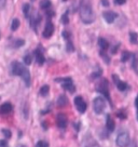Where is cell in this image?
<instances>
[{
    "instance_id": "obj_8",
    "label": "cell",
    "mask_w": 138,
    "mask_h": 147,
    "mask_svg": "<svg viewBox=\"0 0 138 147\" xmlns=\"http://www.w3.org/2000/svg\"><path fill=\"white\" fill-rule=\"evenodd\" d=\"M98 91L101 92L105 97H106L108 101H110V95H109V89H108V82H107L106 79H104L100 82V84L98 86Z\"/></svg>"
},
{
    "instance_id": "obj_36",
    "label": "cell",
    "mask_w": 138,
    "mask_h": 147,
    "mask_svg": "<svg viewBox=\"0 0 138 147\" xmlns=\"http://www.w3.org/2000/svg\"><path fill=\"white\" fill-rule=\"evenodd\" d=\"M31 1H35V0H31Z\"/></svg>"
},
{
    "instance_id": "obj_18",
    "label": "cell",
    "mask_w": 138,
    "mask_h": 147,
    "mask_svg": "<svg viewBox=\"0 0 138 147\" xmlns=\"http://www.w3.org/2000/svg\"><path fill=\"white\" fill-rule=\"evenodd\" d=\"M19 18H14L13 21H12V24H11V29H12V30H16V29H17V28L19 27Z\"/></svg>"
},
{
    "instance_id": "obj_16",
    "label": "cell",
    "mask_w": 138,
    "mask_h": 147,
    "mask_svg": "<svg viewBox=\"0 0 138 147\" xmlns=\"http://www.w3.org/2000/svg\"><path fill=\"white\" fill-rule=\"evenodd\" d=\"M98 45H99L101 50H107L108 47H109L108 41H107L106 39H104V38H99V39H98Z\"/></svg>"
},
{
    "instance_id": "obj_15",
    "label": "cell",
    "mask_w": 138,
    "mask_h": 147,
    "mask_svg": "<svg viewBox=\"0 0 138 147\" xmlns=\"http://www.w3.org/2000/svg\"><path fill=\"white\" fill-rule=\"evenodd\" d=\"M107 130L109 131V132H112L113 130H115V121L112 119V117L110 115H107Z\"/></svg>"
},
{
    "instance_id": "obj_26",
    "label": "cell",
    "mask_w": 138,
    "mask_h": 147,
    "mask_svg": "<svg viewBox=\"0 0 138 147\" xmlns=\"http://www.w3.org/2000/svg\"><path fill=\"white\" fill-rule=\"evenodd\" d=\"M129 56H131V54H129V53H127V52H124V53L122 54L121 61H122V62H126V61H127L129 59Z\"/></svg>"
},
{
    "instance_id": "obj_32",
    "label": "cell",
    "mask_w": 138,
    "mask_h": 147,
    "mask_svg": "<svg viewBox=\"0 0 138 147\" xmlns=\"http://www.w3.org/2000/svg\"><path fill=\"white\" fill-rule=\"evenodd\" d=\"M0 147H8L7 141H0Z\"/></svg>"
},
{
    "instance_id": "obj_27",
    "label": "cell",
    "mask_w": 138,
    "mask_h": 147,
    "mask_svg": "<svg viewBox=\"0 0 138 147\" xmlns=\"http://www.w3.org/2000/svg\"><path fill=\"white\" fill-rule=\"evenodd\" d=\"M25 43V41L24 40H22V39H19V40H16L15 41V43H14V46L16 47V48H19V47H22Z\"/></svg>"
},
{
    "instance_id": "obj_20",
    "label": "cell",
    "mask_w": 138,
    "mask_h": 147,
    "mask_svg": "<svg viewBox=\"0 0 138 147\" xmlns=\"http://www.w3.org/2000/svg\"><path fill=\"white\" fill-rule=\"evenodd\" d=\"M129 40L133 43H137L138 42V35L136 32H129Z\"/></svg>"
},
{
    "instance_id": "obj_13",
    "label": "cell",
    "mask_w": 138,
    "mask_h": 147,
    "mask_svg": "<svg viewBox=\"0 0 138 147\" xmlns=\"http://www.w3.org/2000/svg\"><path fill=\"white\" fill-rule=\"evenodd\" d=\"M35 57H36V61L39 65H43L44 62H46V59H44V55H43V52H42L40 49H37L35 51Z\"/></svg>"
},
{
    "instance_id": "obj_9",
    "label": "cell",
    "mask_w": 138,
    "mask_h": 147,
    "mask_svg": "<svg viewBox=\"0 0 138 147\" xmlns=\"http://www.w3.org/2000/svg\"><path fill=\"white\" fill-rule=\"evenodd\" d=\"M53 32H54V25L51 21H48L46 24V27H44V30L42 32V36L48 39L53 35Z\"/></svg>"
},
{
    "instance_id": "obj_2",
    "label": "cell",
    "mask_w": 138,
    "mask_h": 147,
    "mask_svg": "<svg viewBox=\"0 0 138 147\" xmlns=\"http://www.w3.org/2000/svg\"><path fill=\"white\" fill-rule=\"evenodd\" d=\"M80 18L84 24H91L95 21V14L88 2H81L80 5Z\"/></svg>"
},
{
    "instance_id": "obj_19",
    "label": "cell",
    "mask_w": 138,
    "mask_h": 147,
    "mask_svg": "<svg viewBox=\"0 0 138 147\" xmlns=\"http://www.w3.org/2000/svg\"><path fill=\"white\" fill-rule=\"evenodd\" d=\"M57 104L60 106H65L67 104V97L65 96V95H60L58 97V101H57Z\"/></svg>"
},
{
    "instance_id": "obj_17",
    "label": "cell",
    "mask_w": 138,
    "mask_h": 147,
    "mask_svg": "<svg viewBox=\"0 0 138 147\" xmlns=\"http://www.w3.org/2000/svg\"><path fill=\"white\" fill-rule=\"evenodd\" d=\"M40 5H41V8L43 10H49L51 7V1L50 0H42Z\"/></svg>"
},
{
    "instance_id": "obj_14",
    "label": "cell",
    "mask_w": 138,
    "mask_h": 147,
    "mask_svg": "<svg viewBox=\"0 0 138 147\" xmlns=\"http://www.w3.org/2000/svg\"><path fill=\"white\" fill-rule=\"evenodd\" d=\"M112 78L115 79V84H117V87H118V89H119L120 91H125V90L129 88V86H127L126 83L123 82V81H121V80L118 78V76L113 75V76H112Z\"/></svg>"
},
{
    "instance_id": "obj_23",
    "label": "cell",
    "mask_w": 138,
    "mask_h": 147,
    "mask_svg": "<svg viewBox=\"0 0 138 147\" xmlns=\"http://www.w3.org/2000/svg\"><path fill=\"white\" fill-rule=\"evenodd\" d=\"M36 147H49V143L46 141H39L36 144Z\"/></svg>"
},
{
    "instance_id": "obj_31",
    "label": "cell",
    "mask_w": 138,
    "mask_h": 147,
    "mask_svg": "<svg viewBox=\"0 0 138 147\" xmlns=\"http://www.w3.org/2000/svg\"><path fill=\"white\" fill-rule=\"evenodd\" d=\"M115 2L117 3V5H124L125 2H126V0H115Z\"/></svg>"
},
{
    "instance_id": "obj_33",
    "label": "cell",
    "mask_w": 138,
    "mask_h": 147,
    "mask_svg": "<svg viewBox=\"0 0 138 147\" xmlns=\"http://www.w3.org/2000/svg\"><path fill=\"white\" fill-rule=\"evenodd\" d=\"M135 106H136V110H137V120H138V94L135 100Z\"/></svg>"
},
{
    "instance_id": "obj_11",
    "label": "cell",
    "mask_w": 138,
    "mask_h": 147,
    "mask_svg": "<svg viewBox=\"0 0 138 147\" xmlns=\"http://www.w3.org/2000/svg\"><path fill=\"white\" fill-rule=\"evenodd\" d=\"M102 18L106 20L107 23H113L115 21V18H118V14L115 13V12H112V11H106V12H104L102 13Z\"/></svg>"
},
{
    "instance_id": "obj_34",
    "label": "cell",
    "mask_w": 138,
    "mask_h": 147,
    "mask_svg": "<svg viewBox=\"0 0 138 147\" xmlns=\"http://www.w3.org/2000/svg\"><path fill=\"white\" fill-rule=\"evenodd\" d=\"M101 3H102V5H105V7H108V5H109L108 0H101Z\"/></svg>"
},
{
    "instance_id": "obj_5",
    "label": "cell",
    "mask_w": 138,
    "mask_h": 147,
    "mask_svg": "<svg viewBox=\"0 0 138 147\" xmlns=\"http://www.w3.org/2000/svg\"><path fill=\"white\" fill-rule=\"evenodd\" d=\"M57 82H60L62 83V86L64 88L65 90H67L69 92H74V84L72 82V80L71 78H65V79H57L56 80Z\"/></svg>"
},
{
    "instance_id": "obj_10",
    "label": "cell",
    "mask_w": 138,
    "mask_h": 147,
    "mask_svg": "<svg viewBox=\"0 0 138 147\" xmlns=\"http://www.w3.org/2000/svg\"><path fill=\"white\" fill-rule=\"evenodd\" d=\"M56 122H57V125L60 127V129H65L67 127V123H68V120H67V117L65 114H58L57 117H56Z\"/></svg>"
},
{
    "instance_id": "obj_7",
    "label": "cell",
    "mask_w": 138,
    "mask_h": 147,
    "mask_svg": "<svg viewBox=\"0 0 138 147\" xmlns=\"http://www.w3.org/2000/svg\"><path fill=\"white\" fill-rule=\"evenodd\" d=\"M74 105H76V108L78 109V111L82 113V114L86 110V107H88L82 96H77L74 98Z\"/></svg>"
},
{
    "instance_id": "obj_3",
    "label": "cell",
    "mask_w": 138,
    "mask_h": 147,
    "mask_svg": "<svg viewBox=\"0 0 138 147\" xmlns=\"http://www.w3.org/2000/svg\"><path fill=\"white\" fill-rule=\"evenodd\" d=\"M115 143H117L118 147H127L131 143L129 134L126 131H120V133L117 136Z\"/></svg>"
},
{
    "instance_id": "obj_6",
    "label": "cell",
    "mask_w": 138,
    "mask_h": 147,
    "mask_svg": "<svg viewBox=\"0 0 138 147\" xmlns=\"http://www.w3.org/2000/svg\"><path fill=\"white\" fill-rule=\"evenodd\" d=\"M82 147H100V145L93 138V136L91 134H88V135H85L84 138H83Z\"/></svg>"
},
{
    "instance_id": "obj_21",
    "label": "cell",
    "mask_w": 138,
    "mask_h": 147,
    "mask_svg": "<svg viewBox=\"0 0 138 147\" xmlns=\"http://www.w3.org/2000/svg\"><path fill=\"white\" fill-rule=\"evenodd\" d=\"M49 91H50V88H49V86H43V87L40 89V94H41L42 96H46V95H48Z\"/></svg>"
},
{
    "instance_id": "obj_22",
    "label": "cell",
    "mask_w": 138,
    "mask_h": 147,
    "mask_svg": "<svg viewBox=\"0 0 138 147\" xmlns=\"http://www.w3.org/2000/svg\"><path fill=\"white\" fill-rule=\"evenodd\" d=\"M24 63L26 65H30L31 64V55L27 54L26 56H24Z\"/></svg>"
},
{
    "instance_id": "obj_25",
    "label": "cell",
    "mask_w": 138,
    "mask_h": 147,
    "mask_svg": "<svg viewBox=\"0 0 138 147\" xmlns=\"http://www.w3.org/2000/svg\"><path fill=\"white\" fill-rule=\"evenodd\" d=\"M62 22H63V24H68L69 22V18H68V12H66V13L63 15V18H62Z\"/></svg>"
},
{
    "instance_id": "obj_1",
    "label": "cell",
    "mask_w": 138,
    "mask_h": 147,
    "mask_svg": "<svg viewBox=\"0 0 138 147\" xmlns=\"http://www.w3.org/2000/svg\"><path fill=\"white\" fill-rule=\"evenodd\" d=\"M11 71L13 75L15 76H19L22 77V79L24 80V82L26 84V87H29L30 86V74H29V70H28L23 64H21L19 62H13L12 65H11Z\"/></svg>"
},
{
    "instance_id": "obj_12",
    "label": "cell",
    "mask_w": 138,
    "mask_h": 147,
    "mask_svg": "<svg viewBox=\"0 0 138 147\" xmlns=\"http://www.w3.org/2000/svg\"><path fill=\"white\" fill-rule=\"evenodd\" d=\"M13 110V106L11 103H5L0 106V114L1 115H8L10 113H12Z\"/></svg>"
},
{
    "instance_id": "obj_30",
    "label": "cell",
    "mask_w": 138,
    "mask_h": 147,
    "mask_svg": "<svg viewBox=\"0 0 138 147\" xmlns=\"http://www.w3.org/2000/svg\"><path fill=\"white\" fill-rule=\"evenodd\" d=\"M7 5V0H0V10L3 9Z\"/></svg>"
},
{
    "instance_id": "obj_24",
    "label": "cell",
    "mask_w": 138,
    "mask_h": 147,
    "mask_svg": "<svg viewBox=\"0 0 138 147\" xmlns=\"http://www.w3.org/2000/svg\"><path fill=\"white\" fill-rule=\"evenodd\" d=\"M24 14H25V16H29V12H30V5H24Z\"/></svg>"
},
{
    "instance_id": "obj_35",
    "label": "cell",
    "mask_w": 138,
    "mask_h": 147,
    "mask_svg": "<svg viewBox=\"0 0 138 147\" xmlns=\"http://www.w3.org/2000/svg\"><path fill=\"white\" fill-rule=\"evenodd\" d=\"M133 147H137L136 146V143H133Z\"/></svg>"
},
{
    "instance_id": "obj_29",
    "label": "cell",
    "mask_w": 138,
    "mask_h": 147,
    "mask_svg": "<svg viewBox=\"0 0 138 147\" xmlns=\"http://www.w3.org/2000/svg\"><path fill=\"white\" fill-rule=\"evenodd\" d=\"M100 56L102 57V59H105V61L107 62V64H109V62H110V60H109V57H107L105 53H102V51L100 52Z\"/></svg>"
},
{
    "instance_id": "obj_4",
    "label": "cell",
    "mask_w": 138,
    "mask_h": 147,
    "mask_svg": "<svg viewBox=\"0 0 138 147\" xmlns=\"http://www.w3.org/2000/svg\"><path fill=\"white\" fill-rule=\"evenodd\" d=\"M106 108V103L105 100L102 97H96L94 101H93V109L96 114H101Z\"/></svg>"
},
{
    "instance_id": "obj_28",
    "label": "cell",
    "mask_w": 138,
    "mask_h": 147,
    "mask_svg": "<svg viewBox=\"0 0 138 147\" xmlns=\"http://www.w3.org/2000/svg\"><path fill=\"white\" fill-rule=\"evenodd\" d=\"M2 133H3V135H5V138H11V132H10V130H2Z\"/></svg>"
}]
</instances>
